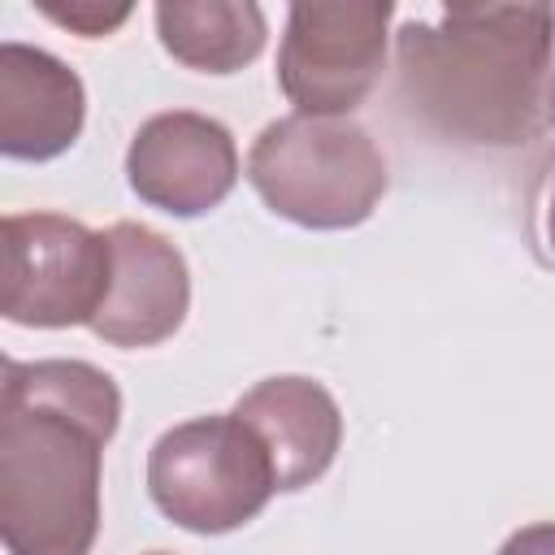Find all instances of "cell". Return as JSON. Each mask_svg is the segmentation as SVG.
Returning <instances> with one entry per match:
<instances>
[{
    "mask_svg": "<svg viewBox=\"0 0 555 555\" xmlns=\"http://www.w3.org/2000/svg\"><path fill=\"white\" fill-rule=\"evenodd\" d=\"M121 421L117 382L87 360H26L0 412V546L91 555L100 464Z\"/></svg>",
    "mask_w": 555,
    "mask_h": 555,
    "instance_id": "1",
    "label": "cell"
},
{
    "mask_svg": "<svg viewBox=\"0 0 555 555\" xmlns=\"http://www.w3.org/2000/svg\"><path fill=\"white\" fill-rule=\"evenodd\" d=\"M399 95L455 143L516 147L551 121V9L468 4L399 30Z\"/></svg>",
    "mask_w": 555,
    "mask_h": 555,
    "instance_id": "2",
    "label": "cell"
},
{
    "mask_svg": "<svg viewBox=\"0 0 555 555\" xmlns=\"http://www.w3.org/2000/svg\"><path fill=\"white\" fill-rule=\"evenodd\" d=\"M247 182L269 212L304 230H351L386 195V156L351 117L291 113L269 121L247 152Z\"/></svg>",
    "mask_w": 555,
    "mask_h": 555,
    "instance_id": "3",
    "label": "cell"
},
{
    "mask_svg": "<svg viewBox=\"0 0 555 555\" xmlns=\"http://www.w3.org/2000/svg\"><path fill=\"white\" fill-rule=\"evenodd\" d=\"M147 494L165 520L191 533H230L278 494L260 438L234 416H195L147 451Z\"/></svg>",
    "mask_w": 555,
    "mask_h": 555,
    "instance_id": "4",
    "label": "cell"
},
{
    "mask_svg": "<svg viewBox=\"0 0 555 555\" xmlns=\"http://www.w3.org/2000/svg\"><path fill=\"white\" fill-rule=\"evenodd\" d=\"M390 0H299L278 48V87L308 117H347L386 69Z\"/></svg>",
    "mask_w": 555,
    "mask_h": 555,
    "instance_id": "5",
    "label": "cell"
},
{
    "mask_svg": "<svg viewBox=\"0 0 555 555\" xmlns=\"http://www.w3.org/2000/svg\"><path fill=\"white\" fill-rule=\"evenodd\" d=\"M130 191L169 217L212 212L238 182L234 134L204 113L173 108L147 117L126 147Z\"/></svg>",
    "mask_w": 555,
    "mask_h": 555,
    "instance_id": "6",
    "label": "cell"
},
{
    "mask_svg": "<svg viewBox=\"0 0 555 555\" xmlns=\"http://www.w3.org/2000/svg\"><path fill=\"white\" fill-rule=\"evenodd\" d=\"M108 291L91 317V334L108 347H156L178 334L191 308V273L182 251L152 225L117 221L104 230Z\"/></svg>",
    "mask_w": 555,
    "mask_h": 555,
    "instance_id": "7",
    "label": "cell"
},
{
    "mask_svg": "<svg viewBox=\"0 0 555 555\" xmlns=\"http://www.w3.org/2000/svg\"><path fill=\"white\" fill-rule=\"evenodd\" d=\"M17 221L26 243V286L13 321L30 330L91 325L108 291L104 230H87L61 212H22Z\"/></svg>",
    "mask_w": 555,
    "mask_h": 555,
    "instance_id": "8",
    "label": "cell"
},
{
    "mask_svg": "<svg viewBox=\"0 0 555 555\" xmlns=\"http://www.w3.org/2000/svg\"><path fill=\"white\" fill-rule=\"evenodd\" d=\"M87 121V87L69 61L35 43H0V156L43 165L65 156Z\"/></svg>",
    "mask_w": 555,
    "mask_h": 555,
    "instance_id": "9",
    "label": "cell"
},
{
    "mask_svg": "<svg viewBox=\"0 0 555 555\" xmlns=\"http://www.w3.org/2000/svg\"><path fill=\"white\" fill-rule=\"evenodd\" d=\"M234 416L260 438L278 494H295L325 477L343 447V412L334 395L299 373L256 382L234 403Z\"/></svg>",
    "mask_w": 555,
    "mask_h": 555,
    "instance_id": "10",
    "label": "cell"
},
{
    "mask_svg": "<svg viewBox=\"0 0 555 555\" xmlns=\"http://www.w3.org/2000/svg\"><path fill=\"white\" fill-rule=\"evenodd\" d=\"M156 35L173 61L199 74H238L264 52V9L251 0H165Z\"/></svg>",
    "mask_w": 555,
    "mask_h": 555,
    "instance_id": "11",
    "label": "cell"
},
{
    "mask_svg": "<svg viewBox=\"0 0 555 555\" xmlns=\"http://www.w3.org/2000/svg\"><path fill=\"white\" fill-rule=\"evenodd\" d=\"M26 286V243H22V221L0 217V317H17Z\"/></svg>",
    "mask_w": 555,
    "mask_h": 555,
    "instance_id": "12",
    "label": "cell"
},
{
    "mask_svg": "<svg viewBox=\"0 0 555 555\" xmlns=\"http://www.w3.org/2000/svg\"><path fill=\"white\" fill-rule=\"evenodd\" d=\"M48 17H52V22H61V26H69V30H78V35H87V39H100V35H108L113 26H121V22L130 17V9L74 4V9H48Z\"/></svg>",
    "mask_w": 555,
    "mask_h": 555,
    "instance_id": "13",
    "label": "cell"
},
{
    "mask_svg": "<svg viewBox=\"0 0 555 555\" xmlns=\"http://www.w3.org/2000/svg\"><path fill=\"white\" fill-rule=\"evenodd\" d=\"M499 555H555V529H551L546 520L525 525V529H516V533L499 546Z\"/></svg>",
    "mask_w": 555,
    "mask_h": 555,
    "instance_id": "14",
    "label": "cell"
},
{
    "mask_svg": "<svg viewBox=\"0 0 555 555\" xmlns=\"http://www.w3.org/2000/svg\"><path fill=\"white\" fill-rule=\"evenodd\" d=\"M13 369H17V360H9V356L0 351V412H4V395H9V382H13Z\"/></svg>",
    "mask_w": 555,
    "mask_h": 555,
    "instance_id": "15",
    "label": "cell"
},
{
    "mask_svg": "<svg viewBox=\"0 0 555 555\" xmlns=\"http://www.w3.org/2000/svg\"><path fill=\"white\" fill-rule=\"evenodd\" d=\"M147 555H169V551H147Z\"/></svg>",
    "mask_w": 555,
    "mask_h": 555,
    "instance_id": "16",
    "label": "cell"
}]
</instances>
